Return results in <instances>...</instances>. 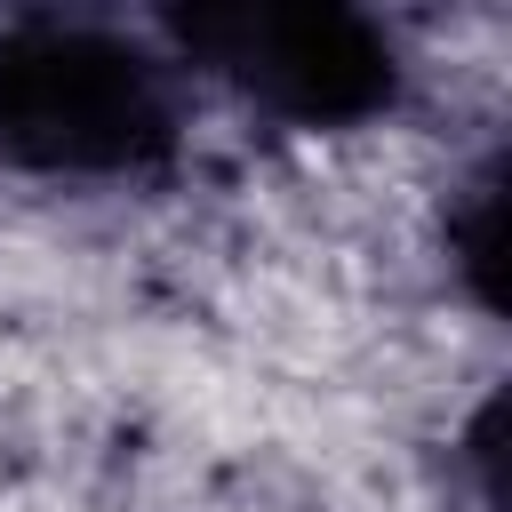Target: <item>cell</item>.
Instances as JSON below:
<instances>
[{"label": "cell", "mask_w": 512, "mask_h": 512, "mask_svg": "<svg viewBox=\"0 0 512 512\" xmlns=\"http://www.w3.org/2000/svg\"><path fill=\"white\" fill-rule=\"evenodd\" d=\"M184 144L176 64L96 16L0 24V160L64 184L160 176Z\"/></svg>", "instance_id": "obj_1"}, {"label": "cell", "mask_w": 512, "mask_h": 512, "mask_svg": "<svg viewBox=\"0 0 512 512\" xmlns=\"http://www.w3.org/2000/svg\"><path fill=\"white\" fill-rule=\"evenodd\" d=\"M184 64L288 128H360L400 104V48L376 16L336 0H200L168 16Z\"/></svg>", "instance_id": "obj_2"}, {"label": "cell", "mask_w": 512, "mask_h": 512, "mask_svg": "<svg viewBox=\"0 0 512 512\" xmlns=\"http://www.w3.org/2000/svg\"><path fill=\"white\" fill-rule=\"evenodd\" d=\"M440 240H448V264H456L464 296L480 312H496L504 304V160L496 152H480V168L448 192Z\"/></svg>", "instance_id": "obj_3"}]
</instances>
